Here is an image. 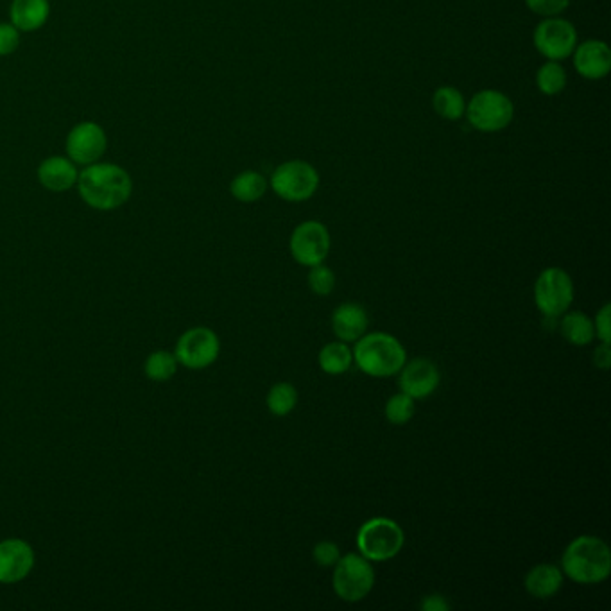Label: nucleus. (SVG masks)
<instances>
[{
	"instance_id": "16",
	"label": "nucleus",
	"mask_w": 611,
	"mask_h": 611,
	"mask_svg": "<svg viewBox=\"0 0 611 611\" xmlns=\"http://www.w3.org/2000/svg\"><path fill=\"white\" fill-rule=\"evenodd\" d=\"M368 312L359 303H343L332 314V330L339 341L355 343L368 332Z\"/></svg>"
},
{
	"instance_id": "11",
	"label": "nucleus",
	"mask_w": 611,
	"mask_h": 611,
	"mask_svg": "<svg viewBox=\"0 0 611 611\" xmlns=\"http://www.w3.org/2000/svg\"><path fill=\"white\" fill-rule=\"evenodd\" d=\"M332 239L327 226L319 221L298 224L291 233L289 250L293 259L305 267L323 264L330 253Z\"/></svg>"
},
{
	"instance_id": "10",
	"label": "nucleus",
	"mask_w": 611,
	"mask_h": 611,
	"mask_svg": "<svg viewBox=\"0 0 611 611\" xmlns=\"http://www.w3.org/2000/svg\"><path fill=\"white\" fill-rule=\"evenodd\" d=\"M221 353V341L214 330L196 327L187 330L176 343L174 355L181 366L189 370H205L217 361Z\"/></svg>"
},
{
	"instance_id": "3",
	"label": "nucleus",
	"mask_w": 611,
	"mask_h": 611,
	"mask_svg": "<svg viewBox=\"0 0 611 611\" xmlns=\"http://www.w3.org/2000/svg\"><path fill=\"white\" fill-rule=\"evenodd\" d=\"M353 345V362L368 377H395L407 362L404 345L386 332H366Z\"/></svg>"
},
{
	"instance_id": "25",
	"label": "nucleus",
	"mask_w": 611,
	"mask_h": 611,
	"mask_svg": "<svg viewBox=\"0 0 611 611\" xmlns=\"http://www.w3.org/2000/svg\"><path fill=\"white\" fill-rule=\"evenodd\" d=\"M178 366H180V362H178L174 353L167 352V350H158V352H153L147 357L144 371H146L147 377L155 380V382H167L176 375Z\"/></svg>"
},
{
	"instance_id": "33",
	"label": "nucleus",
	"mask_w": 611,
	"mask_h": 611,
	"mask_svg": "<svg viewBox=\"0 0 611 611\" xmlns=\"http://www.w3.org/2000/svg\"><path fill=\"white\" fill-rule=\"evenodd\" d=\"M420 608L423 611H448L450 610V604L443 595L431 594L423 597Z\"/></svg>"
},
{
	"instance_id": "13",
	"label": "nucleus",
	"mask_w": 611,
	"mask_h": 611,
	"mask_svg": "<svg viewBox=\"0 0 611 611\" xmlns=\"http://www.w3.org/2000/svg\"><path fill=\"white\" fill-rule=\"evenodd\" d=\"M35 568V551L18 538L0 542V583L13 585L24 581Z\"/></svg>"
},
{
	"instance_id": "24",
	"label": "nucleus",
	"mask_w": 611,
	"mask_h": 611,
	"mask_svg": "<svg viewBox=\"0 0 611 611\" xmlns=\"http://www.w3.org/2000/svg\"><path fill=\"white\" fill-rule=\"evenodd\" d=\"M567 70L560 61H545L536 72V87L543 95H558L567 88Z\"/></svg>"
},
{
	"instance_id": "17",
	"label": "nucleus",
	"mask_w": 611,
	"mask_h": 611,
	"mask_svg": "<svg viewBox=\"0 0 611 611\" xmlns=\"http://www.w3.org/2000/svg\"><path fill=\"white\" fill-rule=\"evenodd\" d=\"M79 173L70 158L51 156L38 167V180L51 192H67L78 183Z\"/></svg>"
},
{
	"instance_id": "18",
	"label": "nucleus",
	"mask_w": 611,
	"mask_h": 611,
	"mask_svg": "<svg viewBox=\"0 0 611 611\" xmlns=\"http://www.w3.org/2000/svg\"><path fill=\"white\" fill-rule=\"evenodd\" d=\"M563 579L565 574L560 567L552 563H540L525 574V590L534 599H551L560 592Z\"/></svg>"
},
{
	"instance_id": "7",
	"label": "nucleus",
	"mask_w": 611,
	"mask_h": 611,
	"mask_svg": "<svg viewBox=\"0 0 611 611\" xmlns=\"http://www.w3.org/2000/svg\"><path fill=\"white\" fill-rule=\"evenodd\" d=\"M269 187L284 201L302 203L316 194L319 173L314 165L305 160H289L273 171Z\"/></svg>"
},
{
	"instance_id": "27",
	"label": "nucleus",
	"mask_w": 611,
	"mask_h": 611,
	"mask_svg": "<svg viewBox=\"0 0 611 611\" xmlns=\"http://www.w3.org/2000/svg\"><path fill=\"white\" fill-rule=\"evenodd\" d=\"M414 411H416V400L405 393H396L389 398L384 414L391 425H405L411 422Z\"/></svg>"
},
{
	"instance_id": "8",
	"label": "nucleus",
	"mask_w": 611,
	"mask_h": 611,
	"mask_svg": "<svg viewBox=\"0 0 611 611\" xmlns=\"http://www.w3.org/2000/svg\"><path fill=\"white\" fill-rule=\"evenodd\" d=\"M574 302V282L561 267L543 269L534 284V303L545 318H561Z\"/></svg>"
},
{
	"instance_id": "31",
	"label": "nucleus",
	"mask_w": 611,
	"mask_h": 611,
	"mask_svg": "<svg viewBox=\"0 0 611 611\" xmlns=\"http://www.w3.org/2000/svg\"><path fill=\"white\" fill-rule=\"evenodd\" d=\"M20 35L13 24H0V56H9L17 51Z\"/></svg>"
},
{
	"instance_id": "26",
	"label": "nucleus",
	"mask_w": 611,
	"mask_h": 611,
	"mask_svg": "<svg viewBox=\"0 0 611 611\" xmlns=\"http://www.w3.org/2000/svg\"><path fill=\"white\" fill-rule=\"evenodd\" d=\"M267 409L275 416H287L294 411L298 404V391L289 382H278L271 391L267 393Z\"/></svg>"
},
{
	"instance_id": "34",
	"label": "nucleus",
	"mask_w": 611,
	"mask_h": 611,
	"mask_svg": "<svg viewBox=\"0 0 611 611\" xmlns=\"http://www.w3.org/2000/svg\"><path fill=\"white\" fill-rule=\"evenodd\" d=\"M594 362L597 368L608 370L611 364V348L606 343H601V346L594 352Z\"/></svg>"
},
{
	"instance_id": "28",
	"label": "nucleus",
	"mask_w": 611,
	"mask_h": 611,
	"mask_svg": "<svg viewBox=\"0 0 611 611\" xmlns=\"http://www.w3.org/2000/svg\"><path fill=\"white\" fill-rule=\"evenodd\" d=\"M336 284V273L330 267L325 266V262L310 267L309 287L312 293L318 294V296H328V294L334 293Z\"/></svg>"
},
{
	"instance_id": "19",
	"label": "nucleus",
	"mask_w": 611,
	"mask_h": 611,
	"mask_svg": "<svg viewBox=\"0 0 611 611\" xmlns=\"http://www.w3.org/2000/svg\"><path fill=\"white\" fill-rule=\"evenodd\" d=\"M49 13V0H13L9 9L11 24L24 33H31L44 26Z\"/></svg>"
},
{
	"instance_id": "9",
	"label": "nucleus",
	"mask_w": 611,
	"mask_h": 611,
	"mask_svg": "<svg viewBox=\"0 0 611 611\" xmlns=\"http://www.w3.org/2000/svg\"><path fill=\"white\" fill-rule=\"evenodd\" d=\"M536 51L551 61L567 60L577 45V31L565 18L547 17L536 26L533 35Z\"/></svg>"
},
{
	"instance_id": "23",
	"label": "nucleus",
	"mask_w": 611,
	"mask_h": 611,
	"mask_svg": "<svg viewBox=\"0 0 611 611\" xmlns=\"http://www.w3.org/2000/svg\"><path fill=\"white\" fill-rule=\"evenodd\" d=\"M432 106L439 117L447 121H459L465 117L466 99L454 87H439L432 95Z\"/></svg>"
},
{
	"instance_id": "20",
	"label": "nucleus",
	"mask_w": 611,
	"mask_h": 611,
	"mask_svg": "<svg viewBox=\"0 0 611 611\" xmlns=\"http://www.w3.org/2000/svg\"><path fill=\"white\" fill-rule=\"evenodd\" d=\"M561 336L567 339L570 345L586 346L595 339L594 321L583 312H565L561 316Z\"/></svg>"
},
{
	"instance_id": "14",
	"label": "nucleus",
	"mask_w": 611,
	"mask_h": 611,
	"mask_svg": "<svg viewBox=\"0 0 611 611\" xmlns=\"http://www.w3.org/2000/svg\"><path fill=\"white\" fill-rule=\"evenodd\" d=\"M400 373V389L405 395L411 396L413 400H423L439 388L441 375L438 366L425 357H418L411 362H405Z\"/></svg>"
},
{
	"instance_id": "6",
	"label": "nucleus",
	"mask_w": 611,
	"mask_h": 611,
	"mask_svg": "<svg viewBox=\"0 0 611 611\" xmlns=\"http://www.w3.org/2000/svg\"><path fill=\"white\" fill-rule=\"evenodd\" d=\"M465 117L474 130L497 133L506 130L515 117V104L499 90H481L466 103Z\"/></svg>"
},
{
	"instance_id": "21",
	"label": "nucleus",
	"mask_w": 611,
	"mask_h": 611,
	"mask_svg": "<svg viewBox=\"0 0 611 611\" xmlns=\"http://www.w3.org/2000/svg\"><path fill=\"white\" fill-rule=\"evenodd\" d=\"M319 368L327 375H343L352 368L353 350L348 343L334 341L321 348L318 355Z\"/></svg>"
},
{
	"instance_id": "12",
	"label": "nucleus",
	"mask_w": 611,
	"mask_h": 611,
	"mask_svg": "<svg viewBox=\"0 0 611 611\" xmlns=\"http://www.w3.org/2000/svg\"><path fill=\"white\" fill-rule=\"evenodd\" d=\"M106 133L95 122H81L67 137V153L74 164H95L106 151Z\"/></svg>"
},
{
	"instance_id": "29",
	"label": "nucleus",
	"mask_w": 611,
	"mask_h": 611,
	"mask_svg": "<svg viewBox=\"0 0 611 611\" xmlns=\"http://www.w3.org/2000/svg\"><path fill=\"white\" fill-rule=\"evenodd\" d=\"M312 558L318 563L319 567H334L341 558V549H339L337 543L323 540V542L316 543V547L312 551Z\"/></svg>"
},
{
	"instance_id": "32",
	"label": "nucleus",
	"mask_w": 611,
	"mask_h": 611,
	"mask_svg": "<svg viewBox=\"0 0 611 611\" xmlns=\"http://www.w3.org/2000/svg\"><path fill=\"white\" fill-rule=\"evenodd\" d=\"M611 305L606 303L603 309L597 312L594 319L595 336L601 339V343L611 345Z\"/></svg>"
},
{
	"instance_id": "1",
	"label": "nucleus",
	"mask_w": 611,
	"mask_h": 611,
	"mask_svg": "<svg viewBox=\"0 0 611 611\" xmlns=\"http://www.w3.org/2000/svg\"><path fill=\"white\" fill-rule=\"evenodd\" d=\"M79 194L88 207L115 210L122 207L133 192L130 174L115 164H90L78 178Z\"/></svg>"
},
{
	"instance_id": "30",
	"label": "nucleus",
	"mask_w": 611,
	"mask_h": 611,
	"mask_svg": "<svg viewBox=\"0 0 611 611\" xmlns=\"http://www.w3.org/2000/svg\"><path fill=\"white\" fill-rule=\"evenodd\" d=\"M525 6L540 17H558L570 6V0H525Z\"/></svg>"
},
{
	"instance_id": "4",
	"label": "nucleus",
	"mask_w": 611,
	"mask_h": 611,
	"mask_svg": "<svg viewBox=\"0 0 611 611\" xmlns=\"http://www.w3.org/2000/svg\"><path fill=\"white\" fill-rule=\"evenodd\" d=\"M404 543V529L391 518H370L357 533L359 554L371 563L393 560L404 549Z\"/></svg>"
},
{
	"instance_id": "5",
	"label": "nucleus",
	"mask_w": 611,
	"mask_h": 611,
	"mask_svg": "<svg viewBox=\"0 0 611 611\" xmlns=\"http://www.w3.org/2000/svg\"><path fill=\"white\" fill-rule=\"evenodd\" d=\"M332 586L341 601L361 603L375 586V570L371 567V561L359 552H348L345 556L341 554L334 565Z\"/></svg>"
},
{
	"instance_id": "15",
	"label": "nucleus",
	"mask_w": 611,
	"mask_h": 611,
	"mask_svg": "<svg viewBox=\"0 0 611 611\" xmlns=\"http://www.w3.org/2000/svg\"><path fill=\"white\" fill-rule=\"evenodd\" d=\"M572 58L574 69L581 78L599 81L610 74L611 51L603 40H586L583 44H577Z\"/></svg>"
},
{
	"instance_id": "22",
	"label": "nucleus",
	"mask_w": 611,
	"mask_h": 611,
	"mask_svg": "<svg viewBox=\"0 0 611 611\" xmlns=\"http://www.w3.org/2000/svg\"><path fill=\"white\" fill-rule=\"evenodd\" d=\"M230 192L233 198L241 203H255L264 198L267 192V180L257 171H244L233 178Z\"/></svg>"
},
{
	"instance_id": "2",
	"label": "nucleus",
	"mask_w": 611,
	"mask_h": 611,
	"mask_svg": "<svg viewBox=\"0 0 611 611\" xmlns=\"http://www.w3.org/2000/svg\"><path fill=\"white\" fill-rule=\"evenodd\" d=\"M563 574L577 585H599L611 574V551L599 536L583 534L568 543L561 558Z\"/></svg>"
}]
</instances>
